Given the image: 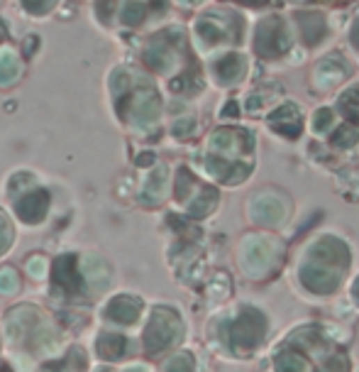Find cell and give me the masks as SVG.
<instances>
[{"label": "cell", "instance_id": "cell-1", "mask_svg": "<svg viewBox=\"0 0 359 372\" xmlns=\"http://www.w3.org/2000/svg\"><path fill=\"white\" fill-rule=\"evenodd\" d=\"M279 372H303V360L296 355H286L279 362Z\"/></svg>", "mask_w": 359, "mask_h": 372}]
</instances>
